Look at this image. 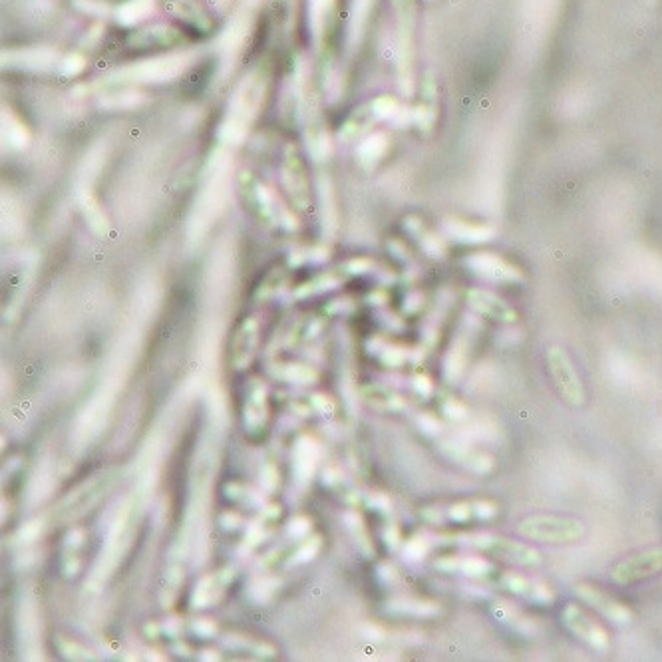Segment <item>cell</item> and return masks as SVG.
<instances>
[{
  "label": "cell",
  "mask_w": 662,
  "mask_h": 662,
  "mask_svg": "<svg viewBox=\"0 0 662 662\" xmlns=\"http://www.w3.org/2000/svg\"><path fill=\"white\" fill-rule=\"evenodd\" d=\"M499 585L507 593H511L531 605H537V607H551L557 599L555 591L547 583H543L535 577H529V575H521V573H503L499 577Z\"/></svg>",
  "instance_id": "ba28073f"
},
{
  "label": "cell",
  "mask_w": 662,
  "mask_h": 662,
  "mask_svg": "<svg viewBox=\"0 0 662 662\" xmlns=\"http://www.w3.org/2000/svg\"><path fill=\"white\" fill-rule=\"evenodd\" d=\"M458 539H462V545L480 551L486 557L501 559L511 565L519 567H537L541 565L543 557L537 549H533L527 543L513 541L509 537L496 535V533H464Z\"/></svg>",
  "instance_id": "7a4b0ae2"
},
{
  "label": "cell",
  "mask_w": 662,
  "mask_h": 662,
  "mask_svg": "<svg viewBox=\"0 0 662 662\" xmlns=\"http://www.w3.org/2000/svg\"><path fill=\"white\" fill-rule=\"evenodd\" d=\"M515 531L523 539H529V541H535V543L573 545V543H579L585 537L587 527H585L583 521H579L575 517L539 513V515L523 517L517 523Z\"/></svg>",
  "instance_id": "6da1fadb"
},
{
  "label": "cell",
  "mask_w": 662,
  "mask_h": 662,
  "mask_svg": "<svg viewBox=\"0 0 662 662\" xmlns=\"http://www.w3.org/2000/svg\"><path fill=\"white\" fill-rule=\"evenodd\" d=\"M661 412H662V402H661Z\"/></svg>",
  "instance_id": "5bb4252c"
},
{
  "label": "cell",
  "mask_w": 662,
  "mask_h": 662,
  "mask_svg": "<svg viewBox=\"0 0 662 662\" xmlns=\"http://www.w3.org/2000/svg\"><path fill=\"white\" fill-rule=\"evenodd\" d=\"M563 627L581 643H585L589 649L597 653H607L611 649V637L609 631L597 623L585 609H581L575 603H569L561 611Z\"/></svg>",
  "instance_id": "277c9868"
},
{
  "label": "cell",
  "mask_w": 662,
  "mask_h": 662,
  "mask_svg": "<svg viewBox=\"0 0 662 662\" xmlns=\"http://www.w3.org/2000/svg\"><path fill=\"white\" fill-rule=\"evenodd\" d=\"M545 358H547L549 376H551L553 386H555L557 394L561 396V400L571 408L585 406V402H587L585 384H583L571 356L567 354V350L561 346H549Z\"/></svg>",
  "instance_id": "3957f363"
},
{
  "label": "cell",
  "mask_w": 662,
  "mask_h": 662,
  "mask_svg": "<svg viewBox=\"0 0 662 662\" xmlns=\"http://www.w3.org/2000/svg\"><path fill=\"white\" fill-rule=\"evenodd\" d=\"M452 460L462 464L474 474H490L494 470V458L488 452H482L468 444H450Z\"/></svg>",
  "instance_id": "7c38bea8"
},
{
  "label": "cell",
  "mask_w": 662,
  "mask_h": 662,
  "mask_svg": "<svg viewBox=\"0 0 662 662\" xmlns=\"http://www.w3.org/2000/svg\"><path fill=\"white\" fill-rule=\"evenodd\" d=\"M468 301L480 315L497 323H513L517 319L515 311L490 291H472L468 295Z\"/></svg>",
  "instance_id": "8fae6325"
},
{
  "label": "cell",
  "mask_w": 662,
  "mask_h": 662,
  "mask_svg": "<svg viewBox=\"0 0 662 662\" xmlns=\"http://www.w3.org/2000/svg\"><path fill=\"white\" fill-rule=\"evenodd\" d=\"M575 593L583 603L593 607L597 613H601L607 621L615 625H629L633 621V611L601 587H595L591 583H579L575 587Z\"/></svg>",
  "instance_id": "52a82bcc"
},
{
  "label": "cell",
  "mask_w": 662,
  "mask_h": 662,
  "mask_svg": "<svg viewBox=\"0 0 662 662\" xmlns=\"http://www.w3.org/2000/svg\"><path fill=\"white\" fill-rule=\"evenodd\" d=\"M436 567H440L446 573H456V575H464L470 579H488V577H492V573H496L494 563L480 555L446 557Z\"/></svg>",
  "instance_id": "30bf717a"
},
{
  "label": "cell",
  "mask_w": 662,
  "mask_h": 662,
  "mask_svg": "<svg viewBox=\"0 0 662 662\" xmlns=\"http://www.w3.org/2000/svg\"><path fill=\"white\" fill-rule=\"evenodd\" d=\"M494 615L499 619V623L511 627L513 631L521 633V635H529V633H535V623L533 619H529L523 611H519L517 607H513L511 603H505V601H497L492 607Z\"/></svg>",
  "instance_id": "4fadbf2b"
},
{
  "label": "cell",
  "mask_w": 662,
  "mask_h": 662,
  "mask_svg": "<svg viewBox=\"0 0 662 662\" xmlns=\"http://www.w3.org/2000/svg\"><path fill=\"white\" fill-rule=\"evenodd\" d=\"M468 265L474 269V273H478L486 281H494V283H517V281H521L519 269L513 267L509 261H505L503 257H499L496 253H478L468 261Z\"/></svg>",
  "instance_id": "9c48e42d"
},
{
  "label": "cell",
  "mask_w": 662,
  "mask_h": 662,
  "mask_svg": "<svg viewBox=\"0 0 662 662\" xmlns=\"http://www.w3.org/2000/svg\"><path fill=\"white\" fill-rule=\"evenodd\" d=\"M499 513L496 501L492 499H468L448 505L444 509H430L426 515L434 523H484L492 521Z\"/></svg>",
  "instance_id": "8992f818"
},
{
  "label": "cell",
  "mask_w": 662,
  "mask_h": 662,
  "mask_svg": "<svg viewBox=\"0 0 662 662\" xmlns=\"http://www.w3.org/2000/svg\"><path fill=\"white\" fill-rule=\"evenodd\" d=\"M662 573V547L643 549L619 561L611 569V581L619 587L635 585Z\"/></svg>",
  "instance_id": "5b68a950"
}]
</instances>
